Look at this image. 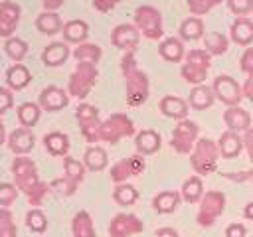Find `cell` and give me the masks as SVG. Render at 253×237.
Wrapping results in <instances>:
<instances>
[{
  "label": "cell",
  "mask_w": 253,
  "mask_h": 237,
  "mask_svg": "<svg viewBox=\"0 0 253 237\" xmlns=\"http://www.w3.org/2000/svg\"><path fill=\"white\" fill-rule=\"evenodd\" d=\"M12 174H14L16 188L26 194L30 205H40L42 199L45 198L49 186L40 180L36 162H34L32 158L18 156V158L12 162Z\"/></svg>",
  "instance_id": "1"
},
{
  "label": "cell",
  "mask_w": 253,
  "mask_h": 237,
  "mask_svg": "<svg viewBox=\"0 0 253 237\" xmlns=\"http://www.w3.org/2000/svg\"><path fill=\"white\" fill-rule=\"evenodd\" d=\"M121 71H123L125 83H126V105L140 107L148 99L150 83H148V75L142 69H138L132 51H126V55L123 57Z\"/></svg>",
  "instance_id": "2"
},
{
  "label": "cell",
  "mask_w": 253,
  "mask_h": 237,
  "mask_svg": "<svg viewBox=\"0 0 253 237\" xmlns=\"http://www.w3.org/2000/svg\"><path fill=\"white\" fill-rule=\"evenodd\" d=\"M217 158H219V148L213 140L210 138H200L192 150L190 164L196 174H211L217 168Z\"/></svg>",
  "instance_id": "3"
},
{
  "label": "cell",
  "mask_w": 253,
  "mask_h": 237,
  "mask_svg": "<svg viewBox=\"0 0 253 237\" xmlns=\"http://www.w3.org/2000/svg\"><path fill=\"white\" fill-rule=\"evenodd\" d=\"M97 77H99V71H97V67L93 63L79 61L75 71L69 77L67 93L77 97V99H85L89 95V91L93 89V85L97 83Z\"/></svg>",
  "instance_id": "4"
},
{
  "label": "cell",
  "mask_w": 253,
  "mask_h": 237,
  "mask_svg": "<svg viewBox=\"0 0 253 237\" xmlns=\"http://www.w3.org/2000/svg\"><path fill=\"white\" fill-rule=\"evenodd\" d=\"M134 122L125 115V113H115L111 115L109 118H105L101 122V128H99V140H105V142H119L121 138H126V136H132L134 134Z\"/></svg>",
  "instance_id": "5"
},
{
  "label": "cell",
  "mask_w": 253,
  "mask_h": 237,
  "mask_svg": "<svg viewBox=\"0 0 253 237\" xmlns=\"http://www.w3.org/2000/svg\"><path fill=\"white\" fill-rule=\"evenodd\" d=\"M223 209H225V194L217 190H210L200 199V211L196 219L202 227H210L223 213Z\"/></svg>",
  "instance_id": "6"
},
{
  "label": "cell",
  "mask_w": 253,
  "mask_h": 237,
  "mask_svg": "<svg viewBox=\"0 0 253 237\" xmlns=\"http://www.w3.org/2000/svg\"><path fill=\"white\" fill-rule=\"evenodd\" d=\"M134 24L138 32H142L148 40H158L162 38V16L154 6H138L134 10Z\"/></svg>",
  "instance_id": "7"
},
{
  "label": "cell",
  "mask_w": 253,
  "mask_h": 237,
  "mask_svg": "<svg viewBox=\"0 0 253 237\" xmlns=\"http://www.w3.org/2000/svg\"><path fill=\"white\" fill-rule=\"evenodd\" d=\"M198 124L194 120H178V124L174 126L172 130V140H170V146L178 152V154H188L194 150L196 142H198Z\"/></svg>",
  "instance_id": "8"
},
{
  "label": "cell",
  "mask_w": 253,
  "mask_h": 237,
  "mask_svg": "<svg viewBox=\"0 0 253 237\" xmlns=\"http://www.w3.org/2000/svg\"><path fill=\"white\" fill-rule=\"evenodd\" d=\"M77 122L81 128V134L85 136L87 142H99V128H101V118H99V111L95 105L89 103H81L77 107Z\"/></svg>",
  "instance_id": "9"
},
{
  "label": "cell",
  "mask_w": 253,
  "mask_h": 237,
  "mask_svg": "<svg viewBox=\"0 0 253 237\" xmlns=\"http://www.w3.org/2000/svg\"><path fill=\"white\" fill-rule=\"evenodd\" d=\"M211 91L213 95L227 107H237L241 97H243V91H241V85L229 77V75H217L213 79V85H211Z\"/></svg>",
  "instance_id": "10"
},
{
  "label": "cell",
  "mask_w": 253,
  "mask_h": 237,
  "mask_svg": "<svg viewBox=\"0 0 253 237\" xmlns=\"http://www.w3.org/2000/svg\"><path fill=\"white\" fill-rule=\"evenodd\" d=\"M144 229L142 221L132 213H117L109 223V235L111 237H130Z\"/></svg>",
  "instance_id": "11"
},
{
  "label": "cell",
  "mask_w": 253,
  "mask_h": 237,
  "mask_svg": "<svg viewBox=\"0 0 253 237\" xmlns=\"http://www.w3.org/2000/svg\"><path fill=\"white\" fill-rule=\"evenodd\" d=\"M144 170V158L142 154H132L121 162H117L111 168V180L115 184H125V180H128L130 176H138Z\"/></svg>",
  "instance_id": "12"
},
{
  "label": "cell",
  "mask_w": 253,
  "mask_h": 237,
  "mask_svg": "<svg viewBox=\"0 0 253 237\" xmlns=\"http://www.w3.org/2000/svg\"><path fill=\"white\" fill-rule=\"evenodd\" d=\"M138 40H140V32L132 24H119L111 32L113 45L119 49H125V51H134V47L138 45Z\"/></svg>",
  "instance_id": "13"
},
{
  "label": "cell",
  "mask_w": 253,
  "mask_h": 237,
  "mask_svg": "<svg viewBox=\"0 0 253 237\" xmlns=\"http://www.w3.org/2000/svg\"><path fill=\"white\" fill-rule=\"evenodd\" d=\"M67 103H69V95H67L63 89L55 87V85L45 87V89L40 93V99H38V105H40L42 109L49 111V113H55V111L65 109Z\"/></svg>",
  "instance_id": "14"
},
{
  "label": "cell",
  "mask_w": 253,
  "mask_h": 237,
  "mask_svg": "<svg viewBox=\"0 0 253 237\" xmlns=\"http://www.w3.org/2000/svg\"><path fill=\"white\" fill-rule=\"evenodd\" d=\"M18 20H20V6L16 2L4 0L0 4V36L6 40L12 38V34L16 32Z\"/></svg>",
  "instance_id": "15"
},
{
  "label": "cell",
  "mask_w": 253,
  "mask_h": 237,
  "mask_svg": "<svg viewBox=\"0 0 253 237\" xmlns=\"http://www.w3.org/2000/svg\"><path fill=\"white\" fill-rule=\"evenodd\" d=\"M34 142H36L34 132H32L30 128H26V126H20V128H14V130L10 132L6 144H8V148H10L14 154H18V156H26L28 152H32Z\"/></svg>",
  "instance_id": "16"
},
{
  "label": "cell",
  "mask_w": 253,
  "mask_h": 237,
  "mask_svg": "<svg viewBox=\"0 0 253 237\" xmlns=\"http://www.w3.org/2000/svg\"><path fill=\"white\" fill-rule=\"evenodd\" d=\"M231 40L243 47H249L253 41V20L247 16H237L229 28Z\"/></svg>",
  "instance_id": "17"
},
{
  "label": "cell",
  "mask_w": 253,
  "mask_h": 237,
  "mask_svg": "<svg viewBox=\"0 0 253 237\" xmlns=\"http://www.w3.org/2000/svg\"><path fill=\"white\" fill-rule=\"evenodd\" d=\"M223 120H225L227 128L233 132H245L247 128H251V115L245 109H241L239 105L227 107L223 113Z\"/></svg>",
  "instance_id": "18"
},
{
  "label": "cell",
  "mask_w": 253,
  "mask_h": 237,
  "mask_svg": "<svg viewBox=\"0 0 253 237\" xmlns=\"http://www.w3.org/2000/svg\"><path fill=\"white\" fill-rule=\"evenodd\" d=\"M217 148H219V154L227 160L231 158H237L241 154V148H243V138L239 132H233V130H225L219 140H217Z\"/></svg>",
  "instance_id": "19"
},
{
  "label": "cell",
  "mask_w": 253,
  "mask_h": 237,
  "mask_svg": "<svg viewBox=\"0 0 253 237\" xmlns=\"http://www.w3.org/2000/svg\"><path fill=\"white\" fill-rule=\"evenodd\" d=\"M160 144H162V138H160V134H158L156 130H152V128L140 130V132L136 134V138H134V146H136L138 154H142V156H148V154L158 152V150H160Z\"/></svg>",
  "instance_id": "20"
},
{
  "label": "cell",
  "mask_w": 253,
  "mask_h": 237,
  "mask_svg": "<svg viewBox=\"0 0 253 237\" xmlns=\"http://www.w3.org/2000/svg\"><path fill=\"white\" fill-rule=\"evenodd\" d=\"M67 57H69V47L63 41H51L49 45H45L42 53V61L47 67H59L67 61Z\"/></svg>",
  "instance_id": "21"
},
{
  "label": "cell",
  "mask_w": 253,
  "mask_h": 237,
  "mask_svg": "<svg viewBox=\"0 0 253 237\" xmlns=\"http://www.w3.org/2000/svg\"><path fill=\"white\" fill-rule=\"evenodd\" d=\"M160 113L170 117V118H176V120H184L188 117V103L180 97H174V95H166L160 99Z\"/></svg>",
  "instance_id": "22"
},
{
  "label": "cell",
  "mask_w": 253,
  "mask_h": 237,
  "mask_svg": "<svg viewBox=\"0 0 253 237\" xmlns=\"http://www.w3.org/2000/svg\"><path fill=\"white\" fill-rule=\"evenodd\" d=\"M61 34L69 43H83L89 36V26L83 20H69L67 24H63Z\"/></svg>",
  "instance_id": "23"
},
{
  "label": "cell",
  "mask_w": 253,
  "mask_h": 237,
  "mask_svg": "<svg viewBox=\"0 0 253 237\" xmlns=\"http://www.w3.org/2000/svg\"><path fill=\"white\" fill-rule=\"evenodd\" d=\"M158 53L162 59H166L168 63H180L184 57V43L178 38H166L160 45H158Z\"/></svg>",
  "instance_id": "24"
},
{
  "label": "cell",
  "mask_w": 253,
  "mask_h": 237,
  "mask_svg": "<svg viewBox=\"0 0 253 237\" xmlns=\"http://www.w3.org/2000/svg\"><path fill=\"white\" fill-rule=\"evenodd\" d=\"M30 81H32V75H30V71H28L26 65L14 63L12 67H8V71H6V83L10 85V89L20 91V89L28 87Z\"/></svg>",
  "instance_id": "25"
},
{
  "label": "cell",
  "mask_w": 253,
  "mask_h": 237,
  "mask_svg": "<svg viewBox=\"0 0 253 237\" xmlns=\"http://www.w3.org/2000/svg\"><path fill=\"white\" fill-rule=\"evenodd\" d=\"M213 91L211 87L208 85H194V89L190 91V105L196 109V111H206L213 105Z\"/></svg>",
  "instance_id": "26"
},
{
  "label": "cell",
  "mask_w": 253,
  "mask_h": 237,
  "mask_svg": "<svg viewBox=\"0 0 253 237\" xmlns=\"http://www.w3.org/2000/svg\"><path fill=\"white\" fill-rule=\"evenodd\" d=\"M109 164V156L105 152V148L101 146H89L83 154V166L93 170V172H99V170H105V166Z\"/></svg>",
  "instance_id": "27"
},
{
  "label": "cell",
  "mask_w": 253,
  "mask_h": 237,
  "mask_svg": "<svg viewBox=\"0 0 253 237\" xmlns=\"http://www.w3.org/2000/svg\"><path fill=\"white\" fill-rule=\"evenodd\" d=\"M180 199L182 196L174 190H166V192H160L154 199H152V207L158 211V213H172L178 205H180Z\"/></svg>",
  "instance_id": "28"
},
{
  "label": "cell",
  "mask_w": 253,
  "mask_h": 237,
  "mask_svg": "<svg viewBox=\"0 0 253 237\" xmlns=\"http://www.w3.org/2000/svg\"><path fill=\"white\" fill-rule=\"evenodd\" d=\"M71 233L73 237H95V227H93V219L87 211H77L73 221H71Z\"/></svg>",
  "instance_id": "29"
},
{
  "label": "cell",
  "mask_w": 253,
  "mask_h": 237,
  "mask_svg": "<svg viewBox=\"0 0 253 237\" xmlns=\"http://www.w3.org/2000/svg\"><path fill=\"white\" fill-rule=\"evenodd\" d=\"M43 144L51 156H65L69 150V138L63 132H49L43 136Z\"/></svg>",
  "instance_id": "30"
},
{
  "label": "cell",
  "mask_w": 253,
  "mask_h": 237,
  "mask_svg": "<svg viewBox=\"0 0 253 237\" xmlns=\"http://www.w3.org/2000/svg\"><path fill=\"white\" fill-rule=\"evenodd\" d=\"M36 28L45 36H53V34L61 32L63 24H61V18L55 12H43L36 18Z\"/></svg>",
  "instance_id": "31"
},
{
  "label": "cell",
  "mask_w": 253,
  "mask_h": 237,
  "mask_svg": "<svg viewBox=\"0 0 253 237\" xmlns=\"http://www.w3.org/2000/svg\"><path fill=\"white\" fill-rule=\"evenodd\" d=\"M204 36V22L198 16H190L180 24V38L186 41L200 40Z\"/></svg>",
  "instance_id": "32"
},
{
  "label": "cell",
  "mask_w": 253,
  "mask_h": 237,
  "mask_svg": "<svg viewBox=\"0 0 253 237\" xmlns=\"http://www.w3.org/2000/svg\"><path fill=\"white\" fill-rule=\"evenodd\" d=\"M204 196V184L200 176H190L182 186V198L188 203H198Z\"/></svg>",
  "instance_id": "33"
},
{
  "label": "cell",
  "mask_w": 253,
  "mask_h": 237,
  "mask_svg": "<svg viewBox=\"0 0 253 237\" xmlns=\"http://www.w3.org/2000/svg\"><path fill=\"white\" fill-rule=\"evenodd\" d=\"M40 115H42V107L38 103H22L18 107V120L26 128L34 126L40 120Z\"/></svg>",
  "instance_id": "34"
},
{
  "label": "cell",
  "mask_w": 253,
  "mask_h": 237,
  "mask_svg": "<svg viewBox=\"0 0 253 237\" xmlns=\"http://www.w3.org/2000/svg\"><path fill=\"white\" fill-rule=\"evenodd\" d=\"M73 55H75V59L77 61H85V63H97L99 59H101V55H103V51H101V47L97 45V43H79L77 47H75V51H73Z\"/></svg>",
  "instance_id": "35"
},
{
  "label": "cell",
  "mask_w": 253,
  "mask_h": 237,
  "mask_svg": "<svg viewBox=\"0 0 253 237\" xmlns=\"http://www.w3.org/2000/svg\"><path fill=\"white\" fill-rule=\"evenodd\" d=\"M227 47H229V40L225 34L211 32L210 36H206V51L210 55H221L227 51Z\"/></svg>",
  "instance_id": "36"
},
{
  "label": "cell",
  "mask_w": 253,
  "mask_h": 237,
  "mask_svg": "<svg viewBox=\"0 0 253 237\" xmlns=\"http://www.w3.org/2000/svg\"><path fill=\"white\" fill-rule=\"evenodd\" d=\"M113 199L119 205H132L138 199V190L134 186H130V184H119L113 190Z\"/></svg>",
  "instance_id": "37"
},
{
  "label": "cell",
  "mask_w": 253,
  "mask_h": 237,
  "mask_svg": "<svg viewBox=\"0 0 253 237\" xmlns=\"http://www.w3.org/2000/svg\"><path fill=\"white\" fill-rule=\"evenodd\" d=\"M63 170H65V178H69L75 184H81L85 178V166H83V162H79L75 158L65 156L63 158Z\"/></svg>",
  "instance_id": "38"
},
{
  "label": "cell",
  "mask_w": 253,
  "mask_h": 237,
  "mask_svg": "<svg viewBox=\"0 0 253 237\" xmlns=\"http://www.w3.org/2000/svg\"><path fill=\"white\" fill-rule=\"evenodd\" d=\"M4 51L8 53V57H12L14 61H22L28 53V43L20 38H8L4 43Z\"/></svg>",
  "instance_id": "39"
},
{
  "label": "cell",
  "mask_w": 253,
  "mask_h": 237,
  "mask_svg": "<svg viewBox=\"0 0 253 237\" xmlns=\"http://www.w3.org/2000/svg\"><path fill=\"white\" fill-rule=\"evenodd\" d=\"M180 73H182L184 81H188L192 85H204V81L208 77V71L206 69H202L198 65H192V63H184L182 69H180Z\"/></svg>",
  "instance_id": "40"
},
{
  "label": "cell",
  "mask_w": 253,
  "mask_h": 237,
  "mask_svg": "<svg viewBox=\"0 0 253 237\" xmlns=\"http://www.w3.org/2000/svg\"><path fill=\"white\" fill-rule=\"evenodd\" d=\"M26 225H28L34 233H43V231L47 229V217L43 215L42 209L34 207V209H30L28 215H26Z\"/></svg>",
  "instance_id": "41"
},
{
  "label": "cell",
  "mask_w": 253,
  "mask_h": 237,
  "mask_svg": "<svg viewBox=\"0 0 253 237\" xmlns=\"http://www.w3.org/2000/svg\"><path fill=\"white\" fill-rule=\"evenodd\" d=\"M16 223L8 207H0V237H16Z\"/></svg>",
  "instance_id": "42"
},
{
  "label": "cell",
  "mask_w": 253,
  "mask_h": 237,
  "mask_svg": "<svg viewBox=\"0 0 253 237\" xmlns=\"http://www.w3.org/2000/svg\"><path fill=\"white\" fill-rule=\"evenodd\" d=\"M186 63H192V65H198L202 69H210L211 65V55L206 51V49H190L188 55H186Z\"/></svg>",
  "instance_id": "43"
},
{
  "label": "cell",
  "mask_w": 253,
  "mask_h": 237,
  "mask_svg": "<svg viewBox=\"0 0 253 237\" xmlns=\"http://www.w3.org/2000/svg\"><path fill=\"white\" fill-rule=\"evenodd\" d=\"M223 0H188V8L194 16H204L208 14L211 8H215L217 4H221Z\"/></svg>",
  "instance_id": "44"
},
{
  "label": "cell",
  "mask_w": 253,
  "mask_h": 237,
  "mask_svg": "<svg viewBox=\"0 0 253 237\" xmlns=\"http://www.w3.org/2000/svg\"><path fill=\"white\" fill-rule=\"evenodd\" d=\"M16 198H18V188H16V184L2 182V184H0V207H8L10 203H14Z\"/></svg>",
  "instance_id": "45"
},
{
  "label": "cell",
  "mask_w": 253,
  "mask_h": 237,
  "mask_svg": "<svg viewBox=\"0 0 253 237\" xmlns=\"http://www.w3.org/2000/svg\"><path fill=\"white\" fill-rule=\"evenodd\" d=\"M49 188H51V190H55V192H57V194H61V196H73V194H75V190H77V184L63 176V178L53 180V182L49 184Z\"/></svg>",
  "instance_id": "46"
},
{
  "label": "cell",
  "mask_w": 253,
  "mask_h": 237,
  "mask_svg": "<svg viewBox=\"0 0 253 237\" xmlns=\"http://www.w3.org/2000/svg\"><path fill=\"white\" fill-rule=\"evenodd\" d=\"M227 6L235 16H247L253 12V0H227Z\"/></svg>",
  "instance_id": "47"
},
{
  "label": "cell",
  "mask_w": 253,
  "mask_h": 237,
  "mask_svg": "<svg viewBox=\"0 0 253 237\" xmlns=\"http://www.w3.org/2000/svg\"><path fill=\"white\" fill-rule=\"evenodd\" d=\"M239 67L249 79H253V47H245L241 61H239Z\"/></svg>",
  "instance_id": "48"
},
{
  "label": "cell",
  "mask_w": 253,
  "mask_h": 237,
  "mask_svg": "<svg viewBox=\"0 0 253 237\" xmlns=\"http://www.w3.org/2000/svg\"><path fill=\"white\" fill-rule=\"evenodd\" d=\"M12 105H14V95H12V91L6 89V87H0V115L6 113Z\"/></svg>",
  "instance_id": "49"
},
{
  "label": "cell",
  "mask_w": 253,
  "mask_h": 237,
  "mask_svg": "<svg viewBox=\"0 0 253 237\" xmlns=\"http://www.w3.org/2000/svg\"><path fill=\"white\" fill-rule=\"evenodd\" d=\"M245 235H247V229L243 223H231L225 229V237H245Z\"/></svg>",
  "instance_id": "50"
},
{
  "label": "cell",
  "mask_w": 253,
  "mask_h": 237,
  "mask_svg": "<svg viewBox=\"0 0 253 237\" xmlns=\"http://www.w3.org/2000/svg\"><path fill=\"white\" fill-rule=\"evenodd\" d=\"M243 148L247 150V154H249V160H251V164H253V126L251 128H247L245 132H243Z\"/></svg>",
  "instance_id": "51"
},
{
  "label": "cell",
  "mask_w": 253,
  "mask_h": 237,
  "mask_svg": "<svg viewBox=\"0 0 253 237\" xmlns=\"http://www.w3.org/2000/svg\"><path fill=\"white\" fill-rule=\"evenodd\" d=\"M121 0H93V6L99 10V12H109L113 10Z\"/></svg>",
  "instance_id": "52"
},
{
  "label": "cell",
  "mask_w": 253,
  "mask_h": 237,
  "mask_svg": "<svg viewBox=\"0 0 253 237\" xmlns=\"http://www.w3.org/2000/svg\"><path fill=\"white\" fill-rule=\"evenodd\" d=\"M241 91H243V97H247L251 103H253V79H245V83H243V87H241Z\"/></svg>",
  "instance_id": "53"
},
{
  "label": "cell",
  "mask_w": 253,
  "mask_h": 237,
  "mask_svg": "<svg viewBox=\"0 0 253 237\" xmlns=\"http://www.w3.org/2000/svg\"><path fill=\"white\" fill-rule=\"evenodd\" d=\"M154 237H180V235H178V231L172 229V227H160V229L154 233Z\"/></svg>",
  "instance_id": "54"
},
{
  "label": "cell",
  "mask_w": 253,
  "mask_h": 237,
  "mask_svg": "<svg viewBox=\"0 0 253 237\" xmlns=\"http://www.w3.org/2000/svg\"><path fill=\"white\" fill-rule=\"evenodd\" d=\"M42 2H43V8L47 12H53V10H57L63 4V0H42Z\"/></svg>",
  "instance_id": "55"
},
{
  "label": "cell",
  "mask_w": 253,
  "mask_h": 237,
  "mask_svg": "<svg viewBox=\"0 0 253 237\" xmlns=\"http://www.w3.org/2000/svg\"><path fill=\"white\" fill-rule=\"evenodd\" d=\"M243 217L245 219H253V199L243 207Z\"/></svg>",
  "instance_id": "56"
},
{
  "label": "cell",
  "mask_w": 253,
  "mask_h": 237,
  "mask_svg": "<svg viewBox=\"0 0 253 237\" xmlns=\"http://www.w3.org/2000/svg\"><path fill=\"white\" fill-rule=\"evenodd\" d=\"M4 140H6V130H4V122L0 120V146H2Z\"/></svg>",
  "instance_id": "57"
},
{
  "label": "cell",
  "mask_w": 253,
  "mask_h": 237,
  "mask_svg": "<svg viewBox=\"0 0 253 237\" xmlns=\"http://www.w3.org/2000/svg\"><path fill=\"white\" fill-rule=\"evenodd\" d=\"M251 180H253V176H251Z\"/></svg>",
  "instance_id": "58"
},
{
  "label": "cell",
  "mask_w": 253,
  "mask_h": 237,
  "mask_svg": "<svg viewBox=\"0 0 253 237\" xmlns=\"http://www.w3.org/2000/svg\"><path fill=\"white\" fill-rule=\"evenodd\" d=\"M251 14H253V12H251Z\"/></svg>",
  "instance_id": "59"
}]
</instances>
